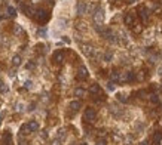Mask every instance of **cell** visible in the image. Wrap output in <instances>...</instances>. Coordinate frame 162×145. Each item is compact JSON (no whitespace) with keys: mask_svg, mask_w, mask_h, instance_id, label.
I'll return each instance as SVG.
<instances>
[{"mask_svg":"<svg viewBox=\"0 0 162 145\" xmlns=\"http://www.w3.org/2000/svg\"><path fill=\"white\" fill-rule=\"evenodd\" d=\"M33 18L39 22V24H46L49 21V18H51V15H49V12L45 10V9H36Z\"/></svg>","mask_w":162,"mask_h":145,"instance_id":"1","label":"cell"},{"mask_svg":"<svg viewBox=\"0 0 162 145\" xmlns=\"http://www.w3.org/2000/svg\"><path fill=\"white\" fill-rule=\"evenodd\" d=\"M95 118H97V111L94 108L88 107L85 110V113H83V120L88 122V123H92V122H95Z\"/></svg>","mask_w":162,"mask_h":145,"instance_id":"2","label":"cell"},{"mask_svg":"<svg viewBox=\"0 0 162 145\" xmlns=\"http://www.w3.org/2000/svg\"><path fill=\"white\" fill-rule=\"evenodd\" d=\"M89 77V73H88V68L85 67V65H80L79 67V70H78V74H76V80H79V82H83V80H86V78Z\"/></svg>","mask_w":162,"mask_h":145,"instance_id":"3","label":"cell"},{"mask_svg":"<svg viewBox=\"0 0 162 145\" xmlns=\"http://www.w3.org/2000/svg\"><path fill=\"white\" fill-rule=\"evenodd\" d=\"M103 21H104V12H103V9L98 8L94 10V22L97 24V27H100L103 24Z\"/></svg>","mask_w":162,"mask_h":145,"instance_id":"4","label":"cell"},{"mask_svg":"<svg viewBox=\"0 0 162 145\" xmlns=\"http://www.w3.org/2000/svg\"><path fill=\"white\" fill-rule=\"evenodd\" d=\"M134 80H135V76L131 71L120 73V76H119V82H122V83H129V82H134Z\"/></svg>","mask_w":162,"mask_h":145,"instance_id":"5","label":"cell"},{"mask_svg":"<svg viewBox=\"0 0 162 145\" xmlns=\"http://www.w3.org/2000/svg\"><path fill=\"white\" fill-rule=\"evenodd\" d=\"M64 58H66V52L64 50H57L55 54L52 55V61L55 64H61V62L64 61Z\"/></svg>","mask_w":162,"mask_h":145,"instance_id":"6","label":"cell"},{"mask_svg":"<svg viewBox=\"0 0 162 145\" xmlns=\"http://www.w3.org/2000/svg\"><path fill=\"white\" fill-rule=\"evenodd\" d=\"M82 50L86 56H95V49L91 46V45H83L82 46Z\"/></svg>","mask_w":162,"mask_h":145,"instance_id":"7","label":"cell"},{"mask_svg":"<svg viewBox=\"0 0 162 145\" xmlns=\"http://www.w3.org/2000/svg\"><path fill=\"white\" fill-rule=\"evenodd\" d=\"M69 107H70V110H71L73 113H78V111L80 110V107H82V102H80V101H71Z\"/></svg>","mask_w":162,"mask_h":145,"instance_id":"8","label":"cell"},{"mask_svg":"<svg viewBox=\"0 0 162 145\" xmlns=\"http://www.w3.org/2000/svg\"><path fill=\"white\" fill-rule=\"evenodd\" d=\"M89 93L91 95H100L101 93V87H100V85H97V83L91 85L89 86Z\"/></svg>","mask_w":162,"mask_h":145,"instance_id":"9","label":"cell"},{"mask_svg":"<svg viewBox=\"0 0 162 145\" xmlns=\"http://www.w3.org/2000/svg\"><path fill=\"white\" fill-rule=\"evenodd\" d=\"M22 10L26 12V15L27 16H34V12H36V8H33V6H30V5H27V6H22Z\"/></svg>","mask_w":162,"mask_h":145,"instance_id":"10","label":"cell"},{"mask_svg":"<svg viewBox=\"0 0 162 145\" xmlns=\"http://www.w3.org/2000/svg\"><path fill=\"white\" fill-rule=\"evenodd\" d=\"M161 141H162V132L158 130V132H155L152 142H153V145H161Z\"/></svg>","mask_w":162,"mask_h":145,"instance_id":"11","label":"cell"},{"mask_svg":"<svg viewBox=\"0 0 162 145\" xmlns=\"http://www.w3.org/2000/svg\"><path fill=\"white\" fill-rule=\"evenodd\" d=\"M86 9H88L86 3H85V2H79V3H78V15H85Z\"/></svg>","mask_w":162,"mask_h":145,"instance_id":"12","label":"cell"},{"mask_svg":"<svg viewBox=\"0 0 162 145\" xmlns=\"http://www.w3.org/2000/svg\"><path fill=\"white\" fill-rule=\"evenodd\" d=\"M27 126H28V129L31 130V132H37V130H39V123H37L36 120H30L28 123H27Z\"/></svg>","mask_w":162,"mask_h":145,"instance_id":"13","label":"cell"},{"mask_svg":"<svg viewBox=\"0 0 162 145\" xmlns=\"http://www.w3.org/2000/svg\"><path fill=\"white\" fill-rule=\"evenodd\" d=\"M15 16H17V10H15V8L8 6V9H6V18H15Z\"/></svg>","mask_w":162,"mask_h":145,"instance_id":"14","label":"cell"},{"mask_svg":"<svg viewBox=\"0 0 162 145\" xmlns=\"http://www.w3.org/2000/svg\"><path fill=\"white\" fill-rule=\"evenodd\" d=\"M2 144H12V135L9 132H5L2 136Z\"/></svg>","mask_w":162,"mask_h":145,"instance_id":"15","label":"cell"},{"mask_svg":"<svg viewBox=\"0 0 162 145\" xmlns=\"http://www.w3.org/2000/svg\"><path fill=\"white\" fill-rule=\"evenodd\" d=\"M123 22H125V25H131L134 24V16H132V14H127L125 15V18H123Z\"/></svg>","mask_w":162,"mask_h":145,"instance_id":"16","label":"cell"},{"mask_svg":"<svg viewBox=\"0 0 162 145\" xmlns=\"http://www.w3.org/2000/svg\"><path fill=\"white\" fill-rule=\"evenodd\" d=\"M140 16H141V19H143V22L146 24L147 21H149V15H147V10L144 9V8H140Z\"/></svg>","mask_w":162,"mask_h":145,"instance_id":"17","label":"cell"},{"mask_svg":"<svg viewBox=\"0 0 162 145\" xmlns=\"http://www.w3.org/2000/svg\"><path fill=\"white\" fill-rule=\"evenodd\" d=\"M119 76H120V73L118 71V70H113L110 73V78H111V82H119Z\"/></svg>","mask_w":162,"mask_h":145,"instance_id":"18","label":"cell"},{"mask_svg":"<svg viewBox=\"0 0 162 145\" xmlns=\"http://www.w3.org/2000/svg\"><path fill=\"white\" fill-rule=\"evenodd\" d=\"M131 27H132V31H134L135 34H140V33L143 31V25H140V24H132Z\"/></svg>","mask_w":162,"mask_h":145,"instance_id":"19","label":"cell"},{"mask_svg":"<svg viewBox=\"0 0 162 145\" xmlns=\"http://www.w3.org/2000/svg\"><path fill=\"white\" fill-rule=\"evenodd\" d=\"M12 65H14V67H19L21 65V56L19 55H15L12 58Z\"/></svg>","mask_w":162,"mask_h":145,"instance_id":"20","label":"cell"},{"mask_svg":"<svg viewBox=\"0 0 162 145\" xmlns=\"http://www.w3.org/2000/svg\"><path fill=\"white\" fill-rule=\"evenodd\" d=\"M19 132H21V135H28V133H31V130L28 129L27 124H22L21 129H19Z\"/></svg>","mask_w":162,"mask_h":145,"instance_id":"21","label":"cell"},{"mask_svg":"<svg viewBox=\"0 0 162 145\" xmlns=\"http://www.w3.org/2000/svg\"><path fill=\"white\" fill-rule=\"evenodd\" d=\"M8 90H9L8 85H6L5 82H2V80H0V93H8Z\"/></svg>","mask_w":162,"mask_h":145,"instance_id":"22","label":"cell"},{"mask_svg":"<svg viewBox=\"0 0 162 145\" xmlns=\"http://www.w3.org/2000/svg\"><path fill=\"white\" fill-rule=\"evenodd\" d=\"M85 93H86V92H85V89H82V87H78L76 90H74V95L79 96V98H83Z\"/></svg>","mask_w":162,"mask_h":145,"instance_id":"23","label":"cell"},{"mask_svg":"<svg viewBox=\"0 0 162 145\" xmlns=\"http://www.w3.org/2000/svg\"><path fill=\"white\" fill-rule=\"evenodd\" d=\"M149 101H150L152 104H159V96L152 93V95H149Z\"/></svg>","mask_w":162,"mask_h":145,"instance_id":"24","label":"cell"},{"mask_svg":"<svg viewBox=\"0 0 162 145\" xmlns=\"http://www.w3.org/2000/svg\"><path fill=\"white\" fill-rule=\"evenodd\" d=\"M146 78V73L144 71H140V73H137V76H135V80H138V82H143Z\"/></svg>","mask_w":162,"mask_h":145,"instance_id":"25","label":"cell"},{"mask_svg":"<svg viewBox=\"0 0 162 145\" xmlns=\"http://www.w3.org/2000/svg\"><path fill=\"white\" fill-rule=\"evenodd\" d=\"M118 99L120 102H128V95L127 93H118Z\"/></svg>","mask_w":162,"mask_h":145,"instance_id":"26","label":"cell"},{"mask_svg":"<svg viewBox=\"0 0 162 145\" xmlns=\"http://www.w3.org/2000/svg\"><path fill=\"white\" fill-rule=\"evenodd\" d=\"M64 138H66V130H64V129H60V130H58V139L63 141Z\"/></svg>","mask_w":162,"mask_h":145,"instance_id":"27","label":"cell"},{"mask_svg":"<svg viewBox=\"0 0 162 145\" xmlns=\"http://www.w3.org/2000/svg\"><path fill=\"white\" fill-rule=\"evenodd\" d=\"M14 33H15V34H21V33H22V28L19 27V25H15V28H14Z\"/></svg>","mask_w":162,"mask_h":145,"instance_id":"28","label":"cell"},{"mask_svg":"<svg viewBox=\"0 0 162 145\" xmlns=\"http://www.w3.org/2000/svg\"><path fill=\"white\" fill-rule=\"evenodd\" d=\"M51 145H63V144H61V141L57 138V139H54V141H51Z\"/></svg>","mask_w":162,"mask_h":145,"instance_id":"29","label":"cell"},{"mask_svg":"<svg viewBox=\"0 0 162 145\" xmlns=\"http://www.w3.org/2000/svg\"><path fill=\"white\" fill-rule=\"evenodd\" d=\"M138 95H140L141 98H149V95L146 93V92H144V90H140V92H138Z\"/></svg>","mask_w":162,"mask_h":145,"instance_id":"30","label":"cell"},{"mask_svg":"<svg viewBox=\"0 0 162 145\" xmlns=\"http://www.w3.org/2000/svg\"><path fill=\"white\" fill-rule=\"evenodd\" d=\"M111 56H113V55H111L110 52H107V54L104 55V59H106V61H110V59H111Z\"/></svg>","mask_w":162,"mask_h":145,"instance_id":"31","label":"cell"},{"mask_svg":"<svg viewBox=\"0 0 162 145\" xmlns=\"http://www.w3.org/2000/svg\"><path fill=\"white\" fill-rule=\"evenodd\" d=\"M97 145H107V142H106V139H98Z\"/></svg>","mask_w":162,"mask_h":145,"instance_id":"32","label":"cell"},{"mask_svg":"<svg viewBox=\"0 0 162 145\" xmlns=\"http://www.w3.org/2000/svg\"><path fill=\"white\" fill-rule=\"evenodd\" d=\"M33 67H34L33 62H28V64H27V68H33Z\"/></svg>","mask_w":162,"mask_h":145,"instance_id":"33","label":"cell"},{"mask_svg":"<svg viewBox=\"0 0 162 145\" xmlns=\"http://www.w3.org/2000/svg\"><path fill=\"white\" fill-rule=\"evenodd\" d=\"M109 89L113 90V89H115V85H113V83H109Z\"/></svg>","mask_w":162,"mask_h":145,"instance_id":"34","label":"cell"},{"mask_svg":"<svg viewBox=\"0 0 162 145\" xmlns=\"http://www.w3.org/2000/svg\"><path fill=\"white\" fill-rule=\"evenodd\" d=\"M2 145H14V144H2Z\"/></svg>","mask_w":162,"mask_h":145,"instance_id":"35","label":"cell"},{"mask_svg":"<svg viewBox=\"0 0 162 145\" xmlns=\"http://www.w3.org/2000/svg\"><path fill=\"white\" fill-rule=\"evenodd\" d=\"M80 145H88V144H85V142H83V144H80Z\"/></svg>","mask_w":162,"mask_h":145,"instance_id":"36","label":"cell"}]
</instances>
